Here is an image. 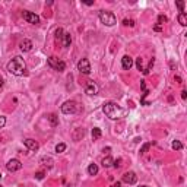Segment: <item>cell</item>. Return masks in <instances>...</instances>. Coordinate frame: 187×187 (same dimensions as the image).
Here are the masks:
<instances>
[{"mask_svg": "<svg viewBox=\"0 0 187 187\" xmlns=\"http://www.w3.org/2000/svg\"><path fill=\"white\" fill-rule=\"evenodd\" d=\"M100 21L107 26H113L117 23V18L113 12H107V10H101L100 12Z\"/></svg>", "mask_w": 187, "mask_h": 187, "instance_id": "3", "label": "cell"}, {"mask_svg": "<svg viewBox=\"0 0 187 187\" xmlns=\"http://www.w3.org/2000/svg\"><path fill=\"white\" fill-rule=\"evenodd\" d=\"M171 146H172V149H174V151H180V149H183V143H181V142H178V140H174Z\"/></svg>", "mask_w": 187, "mask_h": 187, "instance_id": "21", "label": "cell"}, {"mask_svg": "<svg viewBox=\"0 0 187 187\" xmlns=\"http://www.w3.org/2000/svg\"><path fill=\"white\" fill-rule=\"evenodd\" d=\"M7 72H10L15 76H23V75H26V65H25L23 59L19 57V56L13 57L7 63Z\"/></svg>", "mask_w": 187, "mask_h": 187, "instance_id": "1", "label": "cell"}, {"mask_svg": "<svg viewBox=\"0 0 187 187\" xmlns=\"http://www.w3.org/2000/svg\"><path fill=\"white\" fill-rule=\"evenodd\" d=\"M123 23H124L126 26H135V21H133V19H124Z\"/></svg>", "mask_w": 187, "mask_h": 187, "instance_id": "24", "label": "cell"}, {"mask_svg": "<svg viewBox=\"0 0 187 187\" xmlns=\"http://www.w3.org/2000/svg\"><path fill=\"white\" fill-rule=\"evenodd\" d=\"M88 172H89L91 175H95V174L98 172V167H97V164H91V165L88 167Z\"/></svg>", "mask_w": 187, "mask_h": 187, "instance_id": "19", "label": "cell"}, {"mask_svg": "<svg viewBox=\"0 0 187 187\" xmlns=\"http://www.w3.org/2000/svg\"><path fill=\"white\" fill-rule=\"evenodd\" d=\"M4 124H6V119L3 116H0V127H3Z\"/></svg>", "mask_w": 187, "mask_h": 187, "instance_id": "33", "label": "cell"}, {"mask_svg": "<svg viewBox=\"0 0 187 187\" xmlns=\"http://www.w3.org/2000/svg\"><path fill=\"white\" fill-rule=\"evenodd\" d=\"M121 66H123V69L129 70V69L133 66V59H132L130 56H124V57L121 59Z\"/></svg>", "mask_w": 187, "mask_h": 187, "instance_id": "11", "label": "cell"}, {"mask_svg": "<svg viewBox=\"0 0 187 187\" xmlns=\"http://www.w3.org/2000/svg\"><path fill=\"white\" fill-rule=\"evenodd\" d=\"M181 98H183V100H186V98H187V92H186V91H183V92H181Z\"/></svg>", "mask_w": 187, "mask_h": 187, "instance_id": "34", "label": "cell"}, {"mask_svg": "<svg viewBox=\"0 0 187 187\" xmlns=\"http://www.w3.org/2000/svg\"><path fill=\"white\" fill-rule=\"evenodd\" d=\"M48 66L53 67L54 70H59V72H63L65 69H66V63L65 62H62V60H59L57 57H48Z\"/></svg>", "mask_w": 187, "mask_h": 187, "instance_id": "4", "label": "cell"}, {"mask_svg": "<svg viewBox=\"0 0 187 187\" xmlns=\"http://www.w3.org/2000/svg\"><path fill=\"white\" fill-rule=\"evenodd\" d=\"M40 162H41L45 168H48V170L53 168V164H54V161H53V158H51V156H43Z\"/></svg>", "mask_w": 187, "mask_h": 187, "instance_id": "14", "label": "cell"}, {"mask_svg": "<svg viewBox=\"0 0 187 187\" xmlns=\"http://www.w3.org/2000/svg\"><path fill=\"white\" fill-rule=\"evenodd\" d=\"M85 92L88 94V95H95V94L98 92V86L95 85L94 82H89L85 88Z\"/></svg>", "mask_w": 187, "mask_h": 187, "instance_id": "13", "label": "cell"}, {"mask_svg": "<svg viewBox=\"0 0 187 187\" xmlns=\"http://www.w3.org/2000/svg\"><path fill=\"white\" fill-rule=\"evenodd\" d=\"M101 129H98V127H94V129H92V137H94V139H100V137H101Z\"/></svg>", "mask_w": 187, "mask_h": 187, "instance_id": "20", "label": "cell"}, {"mask_svg": "<svg viewBox=\"0 0 187 187\" xmlns=\"http://www.w3.org/2000/svg\"><path fill=\"white\" fill-rule=\"evenodd\" d=\"M23 19L26 21V22H29V23H34V25H37V23H40V18L37 16L35 13H32V12H28V10H23Z\"/></svg>", "mask_w": 187, "mask_h": 187, "instance_id": "8", "label": "cell"}, {"mask_svg": "<svg viewBox=\"0 0 187 187\" xmlns=\"http://www.w3.org/2000/svg\"><path fill=\"white\" fill-rule=\"evenodd\" d=\"M175 4H177V7L180 9V12H184V1H177Z\"/></svg>", "mask_w": 187, "mask_h": 187, "instance_id": "27", "label": "cell"}, {"mask_svg": "<svg viewBox=\"0 0 187 187\" xmlns=\"http://www.w3.org/2000/svg\"><path fill=\"white\" fill-rule=\"evenodd\" d=\"M178 22H180V25H183V26L187 25V15L184 12H181V13L178 15Z\"/></svg>", "mask_w": 187, "mask_h": 187, "instance_id": "18", "label": "cell"}, {"mask_svg": "<svg viewBox=\"0 0 187 187\" xmlns=\"http://www.w3.org/2000/svg\"><path fill=\"white\" fill-rule=\"evenodd\" d=\"M149 148H151V143H146V145H143V148L140 149V152H142V153H146Z\"/></svg>", "mask_w": 187, "mask_h": 187, "instance_id": "29", "label": "cell"}, {"mask_svg": "<svg viewBox=\"0 0 187 187\" xmlns=\"http://www.w3.org/2000/svg\"><path fill=\"white\" fill-rule=\"evenodd\" d=\"M48 121H50L51 127H56V126L59 124V117H57L56 114H50V116H48Z\"/></svg>", "mask_w": 187, "mask_h": 187, "instance_id": "16", "label": "cell"}, {"mask_svg": "<svg viewBox=\"0 0 187 187\" xmlns=\"http://www.w3.org/2000/svg\"><path fill=\"white\" fill-rule=\"evenodd\" d=\"M65 149H66V145H65V143H59V145L56 146V152L57 153L65 152Z\"/></svg>", "mask_w": 187, "mask_h": 187, "instance_id": "23", "label": "cell"}, {"mask_svg": "<svg viewBox=\"0 0 187 187\" xmlns=\"http://www.w3.org/2000/svg\"><path fill=\"white\" fill-rule=\"evenodd\" d=\"M136 66H137V69H139V70H143V69H142V59H140V57L136 60Z\"/></svg>", "mask_w": 187, "mask_h": 187, "instance_id": "31", "label": "cell"}, {"mask_svg": "<svg viewBox=\"0 0 187 187\" xmlns=\"http://www.w3.org/2000/svg\"><path fill=\"white\" fill-rule=\"evenodd\" d=\"M152 66H153V59H152V60H151V62H149V65H148V67H146V69H143V73H145V75H148V73L151 72V69H152Z\"/></svg>", "mask_w": 187, "mask_h": 187, "instance_id": "26", "label": "cell"}, {"mask_svg": "<svg viewBox=\"0 0 187 187\" xmlns=\"http://www.w3.org/2000/svg\"><path fill=\"white\" fill-rule=\"evenodd\" d=\"M78 69L81 70V73H84V75H89V73H91V65H89L88 59H82V60H79V63H78Z\"/></svg>", "mask_w": 187, "mask_h": 187, "instance_id": "6", "label": "cell"}, {"mask_svg": "<svg viewBox=\"0 0 187 187\" xmlns=\"http://www.w3.org/2000/svg\"><path fill=\"white\" fill-rule=\"evenodd\" d=\"M102 111H104V114L108 119H111V120H117L124 114V110L120 108L119 105L114 104V102H105L104 107H102Z\"/></svg>", "mask_w": 187, "mask_h": 187, "instance_id": "2", "label": "cell"}, {"mask_svg": "<svg viewBox=\"0 0 187 187\" xmlns=\"http://www.w3.org/2000/svg\"><path fill=\"white\" fill-rule=\"evenodd\" d=\"M1 85H3V78L0 76V88H1Z\"/></svg>", "mask_w": 187, "mask_h": 187, "instance_id": "35", "label": "cell"}, {"mask_svg": "<svg viewBox=\"0 0 187 187\" xmlns=\"http://www.w3.org/2000/svg\"><path fill=\"white\" fill-rule=\"evenodd\" d=\"M23 145H25L29 151H38V148H40L38 142L34 140V139H25V140H23Z\"/></svg>", "mask_w": 187, "mask_h": 187, "instance_id": "10", "label": "cell"}, {"mask_svg": "<svg viewBox=\"0 0 187 187\" xmlns=\"http://www.w3.org/2000/svg\"><path fill=\"white\" fill-rule=\"evenodd\" d=\"M78 111V105L75 101H66L62 105V113L63 114H75Z\"/></svg>", "mask_w": 187, "mask_h": 187, "instance_id": "5", "label": "cell"}, {"mask_svg": "<svg viewBox=\"0 0 187 187\" xmlns=\"http://www.w3.org/2000/svg\"><path fill=\"white\" fill-rule=\"evenodd\" d=\"M6 168H7L9 172H15V171H19L22 168V164H21L19 159H10V161L6 164Z\"/></svg>", "mask_w": 187, "mask_h": 187, "instance_id": "7", "label": "cell"}, {"mask_svg": "<svg viewBox=\"0 0 187 187\" xmlns=\"http://www.w3.org/2000/svg\"><path fill=\"white\" fill-rule=\"evenodd\" d=\"M165 22H167V16H164V15L158 16V23H165Z\"/></svg>", "mask_w": 187, "mask_h": 187, "instance_id": "28", "label": "cell"}, {"mask_svg": "<svg viewBox=\"0 0 187 187\" xmlns=\"http://www.w3.org/2000/svg\"><path fill=\"white\" fill-rule=\"evenodd\" d=\"M139 187H148V186H139Z\"/></svg>", "mask_w": 187, "mask_h": 187, "instance_id": "36", "label": "cell"}, {"mask_svg": "<svg viewBox=\"0 0 187 187\" xmlns=\"http://www.w3.org/2000/svg\"><path fill=\"white\" fill-rule=\"evenodd\" d=\"M35 178H37V180H43V178H44V172H43V171L37 172V174H35Z\"/></svg>", "mask_w": 187, "mask_h": 187, "instance_id": "30", "label": "cell"}, {"mask_svg": "<svg viewBox=\"0 0 187 187\" xmlns=\"http://www.w3.org/2000/svg\"><path fill=\"white\" fill-rule=\"evenodd\" d=\"M63 40H65V47H70V43H72L70 34H63Z\"/></svg>", "mask_w": 187, "mask_h": 187, "instance_id": "22", "label": "cell"}, {"mask_svg": "<svg viewBox=\"0 0 187 187\" xmlns=\"http://www.w3.org/2000/svg\"><path fill=\"white\" fill-rule=\"evenodd\" d=\"M113 162H114V159H113L111 156H107V158L102 159V167H104V168H108V167L113 165Z\"/></svg>", "mask_w": 187, "mask_h": 187, "instance_id": "17", "label": "cell"}, {"mask_svg": "<svg viewBox=\"0 0 187 187\" xmlns=\"http://www.w3.org/2000/svg\"><path fill=\"white\" fill-rule=\"evenodd\" d=\"M56 38H57V40H62V38H63V29H62V28H57V29H56Z\"/></svg>", "mask_w": 187, "mask_h": 187, "instance_id": "25", "label": "cell"}, {"mask_svg": "<svg viewBox=\"0 0 187 187\" xmlns=\"http://www.w3.org/2000/svg\"><path fill=\"white\" fill-rule=\"evenodd\" d=\"M19 48L23 51V53H28V51H31V48H32V43H31L29 40H22L21 44H19Z\"/></svg>", "mask_w": 187, "mask_h": 187, "instance_id": "12", "label": "cell"}, {"mask_svg": "<svg viewBox=\"0 0 187 187\" xmlns=\"http://www.w3.org/2000/svg\"><path fill=\"white\" fill-rule=\"evenodd\" d=\"M113 165H114L116 168H120V167H121V159H117V161H114V162H113Z\"/></svg>", "mask_w": 187, "mask_h": 187, "instance_id": "32", "label": "cell"}, {"mask_svg": "<svg viewBox=\"0 0 187 187\" xmlns=\"http://www.w3.org/2000/svg\"><path fill=\"white\" fill-rule=\"evenodd\" d=\"M136 181H137V175L133 171H129V172H126L123 175V183H126V184H135Z\"/></svg>", "mask_w": 187, "mask_h": 187, "instance_id": "9", "label": "cell"}, {"mask_svg": "<svg viewBox=\"0 0 187 187\" xmlns=\"http://www.w3.org/2000/svg\"><path fill=\"white\" fill-rule=\"evenodd\" d=\"M84 135H85V130H84V129H76L75 133H73V139H75V140H81V139L84 137Z\"/></svg>", "mask_w": 187, "mask_h": 187, "instance_id": "15", "label": "cell"}]
</instances>
